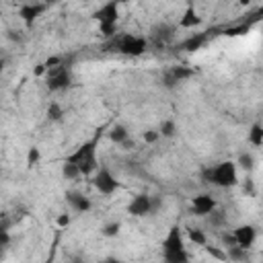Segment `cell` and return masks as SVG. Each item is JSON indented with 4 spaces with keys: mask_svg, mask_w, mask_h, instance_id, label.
Returning a JSON list of instances; mask_svg holds the SVG:
<instances>
[{
    "mask_svg": "<svg viewBox=\"0 0 263 263\" xmlns=\"http://www.w3.org/2000/svg\"><path fill=\"white\" fill-rule=\"evenodd\" d=\"M101 136H103V127H99L90 140L82 142V144H80L72 154H68V156H66V162L76 164V166H78V171H80V175H92V173L99 168L97 148H99Z\"/></svg>",
    "mask_w": 263,
    "mask_h": 263,
    "instance_id": "obj_1",
    "label": "cell"
},
{
    "mask_svg": "<svg viewBox=\"0 0 263 263\" xmlns=\"http://www.w3.org/2000/svg\"><path fill=\"white\" fill-rule=\"evenodd\" d=\"M105 51H117L125 58H140L148 49V41L142 35H132V33H115L111 39L105 41L103 45Z\"/></svg>",
    "mask_w": 263,
    "mask_h": 263,
    "instance_id": "obj_2",
    "label": "cell"
},
{
    "mask_svg": "<svg viewBox=\"0 0 263 263\" xmlns=\"http://www.w3.org/2000/svg\"><path fill=\"white\" fill-rule=\"evenodd\" d=\"M201 179L214 187L220 189H230L234 185H238V166L232 160H222L218 164L205 166L201 171Z\"/></svg>",
    "mask_w": 263,
    "mask_h": 263,
    "instance_id": "obj_3",
    "label": "cell"
},
{
    "mask_svg": "<svg viewBox=\"0 0 263 263\" xmlns=\"http://www.w3.org/2000/svg\"><path fill=\"white\" fill-rule=\"evenodd\" d=\"M162 263H189V253L185 249L183 232L177 224L171 226L162 240Z\"/></svg>",
    "mask_w": 263,
    "mask_h": 263,
    "instance_id": "obj_4",
    "label": "cell"
},
{
    "mask_svg": "<svg viewBox=\"0 0 263 263\" xmlns=\"http://www.w3.org/2000/svg\"><path fill=\"white\" fill-rule=\"evenodd\" d=\"M72 70H70V64L66 62H60L58 66H51V68H45V86L49 92H62V90H68L72 86Z\"/></svg>",
    "mask_w": 263,
    "mask_h": 263,
    "instance_id": "obj_5",
    "label": "cell"
},
{
    "mask_svg": "<svg viewBox=\"0 0 263 263\" xmlns=\"http://www.w3.org/2000/svg\"><path fill=\"white\" fill-rule=\"evenodd\" d=\"M97 21H99V31L105 39H111L115 35V29H117V21H119V2H105L95 14H92Z\"/></svg>",
    "mask_w": 263,
    "mask_h": 263,
    "instance_id": "obj_6",
    "label": "cell"
},
{
    "mask_svg": "<svg viewBox=\"0 0 263 263\" xmlns=\"http://www.w3.org/2000/svg\"><path fill=\"white\" fill-rule=\"evenodd\" d=\"M162 199L158 195H148V193H138L136 197H132V201L127 203V212L136 218H144V216H152L160 210Z\"/></svg>",
    "mask_w": 263,
    "mask_h": 263,
    "instance_id": "obj_7",
    "label": "cell"
},
{
    "mask_svg": "<svg viewBox=\"0 0 263 263\" xmlns=\"http://www.w3.org/2000/svg\"><path fill=\"white\" fill-rule=\"evenodd\" d=\"M175 31H177V27H175V25L160 21V23L152 25V29H150V33H148V39H146V41H148V45L164 47V45H168V43L173 41Z\"/></svg>",
    "mask_w": 263,
    "mask_h": 263,
    "instance_id": "obj_8",
    "label": "cell"
},
{
    "mask_svg": "<svg viewBox=\"0 0 263 263\" xmlns=\"http://www.w3.org/2000/svg\"><path fill=\"white\" fill-rule=\"evenodd\" d=\"M92 185H95V189H97L99 193H103V195H111V193H115V191L119 189V181L115 179V175H113L107 166H99V168L95 171Z\"/></svg>",
    "mask_w": 263,
    "mask_h": 263,
    "instance_id": "obj_9",
    "label": "cell"
},
{
    "mask_svg": "<svg viewBox=\"0 0 263 263\" xmlns=\"http://www.w3.org/2000/svg\"><path fill=\"white\" fill-rule=\"evenodd\" d=\"M232 240L240 249H251L255 245V240H257V228L253 224H240V226L234 228Z\"/></svg>",
    "mask_w": 263,
    "mask_h": 263,
    "instance_id": "obj_10",
    "label": "cell"
},
{
    "mask_svg": "<svg viewBox=\"0 0 263 263\" xmlns=\"http://www.w3.org/2000/svg\"><path fill=\"white\" fill-rule=\"evenodd\" d=\"M191 76H193V70H191V68H187V66H173V68H168V70L162 74V84H164L166 88H175L177 84L185 82V80L191 78Z\"/></svg>",
    "mask_w": 263,
    "mask_h": 263,
    "instance_id": "obj_11",
    "label": "cell"
},
{
    "mask_svg": "<svg viewBox=\"0 0 263 263\" xmlns=\"http://www.w3.org/2000/svg\"><path fill=\"white\" fill-rule=\"evenodd\" d=\"M214 210H216V199H214V195H210V193H199V195H195V197L191 199V214H193V216L205 218V216H210Z\"/></svg>",
    "mask_w": 263,
    "mask_h": 263,
    "instance_id": "obj_12",
    "label": "cell"
},
{
    "mask_svg": "<svg viewBox=\"0 0 263 263\" xmlns=\"http://www.w3.org/2000/svg\"><path fill=\"white\" fill-rule=\"evenodd\" d=\"M64 197H66V203L74 210V212H78V214H86L90 208H92V203H90V199L82 193V191H76V189H68L66 193H64Z\"/></svg>",
    "mask_w": 263,
    "mask_h": 263,
    "instance_id": "obj_13",
    "label": "cell"
},
{
    "mask_svg": "<svg viewBox=\"0 0 263 263\" xmlns=\"http://www.w3.org/2000/svg\"><path fill=\"white\" fill-rule=\"evenodd\" d=\"M107 136H109V140L113 144H119V146H125V148H129V146L134 148V140H129V132H127V127L123 123H113L109 127V132H107Z\"/></svg>",
    "mask_w": 263,
    "mask_h": 263,
    "instance_id": "obj_14",
    "label": "cell"
},
{
    "mask_svg": "<svg viewBox=\"0 0 263 263\" xmlns=\"http://www.w3.org/2000/svg\"><path fill=\"white\" fill-rule=\"evenodd\" d=\"M45 8H47L45 4L29 2V4H23V6L18 8V16H21L27 25H33V23L37 21V16H41V14H43V10H45Z\"/></svg>",
    "mask_w": 263,
    "mask_h": 263,
    "instance_id": "obj_15",
    "label": "cell"
},
{
    "mask_svg": "<svg viewBox=\"0 0 263 263\" xmlns=\"http://www.w3.org/2000/svg\"><path fill=\"white\" fill-rule=\"evenodd\" d=\"M205 41H208V33H193L185 41H181V49L183 51H197L205 45Z\"/></svg>",
    "mask_w": 263,
    "mask_h": 263,
    "instance_id": "obj_16",
    "label": "cell"
},
{
    "mask_svg": "<svg viewBox=\"0 0 263 263\" xmlns=\"http://www.w3.org/2000/svg\"><path fill=\"white\" fill-rule=\"evenodd\" d=\"M197 25H201V16H199L197 10L189 4V6L185 8V12L181 14L179 27H181V29H193V27H197Z\"/></svg>",
    "mask_w": 263,
    "mask_h": 263,
    "instance_id": "obj_17",
    "label": "cell"
},
{
    "mask_svg": "<svg viewBox=\"0 0 263 263\" xmlns=\"http://www.w3.org/2000/svg\"><path fill=\"white\" fill-rule=\"evenodd\" d=\"M226 259H230L232 263H247L249 261V249H240L236 245L226 247Z\"/></svg>",
    "mask_w": 263,
    "mask_h": 263,
    "instance_id": "obj_18",
    "label": "cell"
},
{
    "mask_svg": "<svg viewBox=\"0 0 263 263\" xmlns=\"http://www.w3.org/2000/svg\"><path fill=\"white\" fill-rule=\"evenodd\" d=\"M249 142H251L255 148L263 146V125H261V123H253V125H251V132H249Z\"/></svg>",
    "mask_w": 263,
    "mask_h": 263,
    "instance_id": "obj_19",
    "label": "cell"
},
{
    "mask_svg": "<svg viewBox=\"0 0 263 263\" xmlns=\"http://www.w3.org/2000/svg\"><path fill=\"white\" fill-rule=\"evenodd\" d=\"M187 236L197 247H205L208 245V236H205V232L201 228H187Z\"/></svg>",
    "mask_w": 263,
    "mask_h": 263,
    "instance_id": "obj_20",
    "label": "cell"
},
{
    "mask_svg": "<svg viewBox=\"0 0 263 263\" xmlns=\"http://www.w3.org/2000/svg\"><path fill=\"white\" fill-rule=\"evenodd\" d=\"M158 134H160L162 138H175V136H177V123H175L173 119H164V121L160 123V127H158Z\"/></svg>",
    "mask_w": 263,
    "mask_h": 263,
    "instance_id": "obj_21",
    "label": "cell"
},
{
    "mask_svg": "<svg viewBox=\"0 0 263 263\" xmlns=\"http://www.w3.org/2000/svg\"><path fill=\"white\" fill-rule=\"evenodd\" d=\"M62 117H64L62 105H60L58 101H51V103L47 105V119H49V121H60Z\"/></svg>",
    "mask_w": 263,
    "mask_h": 263,
    "instance_id": "obj_22",
    "label": "cell"
},
{
    "mask_svg": "<svg viewBox=\"0 0 263 263\" xmlns=\"http://www.w3.org/2000/svg\"><path fill=\"white\" fill-rule=\"evenodd\" d=\"M62 177H64L66 181H74V179H78V177H80V171H78V166H76V164H72V162H66V160H64V164H62Z\"/></svg>",
    "mask_w": 263,
    "mask_h": 263,
    "instance_id": "obj_23",
    "label": "cell"
},
{
    "mask_svg": "<svg viewBox=\"0 0 263 263\" xmlns=\"http://www.w3.org/2000/svg\"><path fill=\"white\" fill-rule=\"evenodd\" d=\"M236 166H240V168H245V171H253V168H255V156H253L251 152H242V154H238V162H236Z\"/></svg>",
    "mask_w": 263,
    "mask_h": 263,
    "instance_id": "obj_24",
    "label": "cell"
},
{
    "mask_svg": "<svg viewBox=\"0 0 263 263\" xmlns=\"http://www.w3.org/2000/svg\"><path fill=\"white\" fill-rule=\"evenodd\" d=\"M10 245V232H8V226L4 220H0V251L6 249Z\"/></svg>",
    "mask_w": 263,
    "mask_h": 263,
    "instance_id": "obj_25",
    "label": "cell"
},
{
    "mask_svg": "<svg viewBox=\"0 0 263 263\" xmlns=\"http://www.w3.org/2000/svg\"><path fill=\"white\" fill-rule=\"evenodd\" d=\"M205 218H208V222H210L214 228H218V226H222V224L226 222V214H224V212H216V210H214L210 216H205Z\"/></svg>",
    "mask_w": 263,
    "mask_h": 263,
    "instance_id": "obj_26",
    "label": "cell"
},
{
    "mask_svg": "<svg viewBox=\"0 0 263 263\" xmlns=\"http://www.w3.org/2000/svg\"><path fill=\"white\" fill-rule=\"evenodd\" d=\"M119 228H121V224H119V222H109V224H105V226H103V236H107V238L117 236V234H119Z\"/></svg>",
    "mask_w": 263,
    "mask_h": 263,
    "instance_id": "obj_27",
    "label": "cell"
},
{
    "mask_svg": "<svg viewBox=\"0 0 263 263\" xmlns=\"http://www.w3.org/2000/svg\"><path fill=\"white\" fill-rule=\"evenodd\" d=\"M39 158H41V154H39V148H29V152H27V166H33V164H37L39 162Z\"/></svg>",
    "mask_w": 263,
    "mask_h": 263,
    "instance_id": "obj_28",
    "label": "cell"
},
{
    "mask_svg": "<svg viewBox=\"0 0 263 263\" xmlns=\"http://www.w3.org/2000/svg\"><path fill=\"white\" fill-rule=\"evenodd\" d=\"M205 251H208V255H210V257H214V259H218V261H226V253H224L222 249H216V247H205Z\"/></svg>",
    "mask_w": 263,
    "mask_h": 263,
    "instance_id": "obj_29",
    "label": "cell"
},
{
    "mask_svg": "<svg viewBox=\"0 0 263 263\" xmlns=\"http://www.w3.org/2000/svg\"><path fill=\"white\" fill-rule=\"evenodd\" d=\"M158 138H160L158 129H146V132H144V142H146V144H154Z\"/></svg>",
    "mask_w": 263,
    "mask_h": 263,
    "instance_id": "obj_30",
    "label": "cell"
},
{
    "mask_svg": "<svg viewBox=\"0 0 263 263\" xmlns=\"http://www.w3.org/2000/svg\"><path fill=\"white\" fill-rule=\"evenodd\" d=\"M242 189H245V193L253 195V193H255V185H253V179H247V181H245V185H242Z\"/></svg>",
    "mask_w": 263,
    "mask_h": 263,
    "instance_id": "obj_31",
    "label": "cell"
},
{
    "mask_svg": "<svg viewBox=\"0 0 263 263\" xmlns=\"http://www.w3.org/2000/svg\"><path fill=\"white\" fill-rule=\"evenodd\" d=\"M68 222H70V216H68V214H66V216H60V218H58V224H60V226H66Z\"/></svg>",
    "mask_w": 263,
    "mask_h": 263,
    "instance_id": "obj_32",
    "label": "cell"
},
{
    "mask_svg": "<svg viewBox=\"0 0 263 263\" xmlns=\"http://www.w3.org/2000/svg\"><path fill=\"white\" fill-rule=\"evenodd\" d=\"M99 263H121L117 257H105V259H101Z\"/></svg>",
    "mask_w": 263,
    "mask_h": 263,
    "instance_id": "obj_33",
    "label": "cell"
},
{
    "mask_svg": "<svg viewBox=\"0 0 263 263\" xmlns=\"http://www.w3.org/2000/svg\"><path fill=\"white\" fill-rule=\"evenodd\" d=\"M4 66H6V60H0V78H2V72H4Z\"/></svg>",
    "mask_w": 263,
    "mask_h": 263,
    "instance_id": "obj_34",
    "label": "cell"
}]
</instances>
